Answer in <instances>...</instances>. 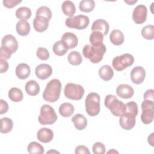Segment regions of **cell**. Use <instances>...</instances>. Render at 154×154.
Wrapping results in <instances>:
<instances>
[{
	"label": "cell",
	"mask_w": 154,
	"mask_h": 154,
	"mask_svg": "<svg viewBox=\"0 0 154 154\" xmlns=\"http://www.w3.org/2000/svg\"><path fill=\"white\" fill-rule=\"evenodd\" d=\"M61 9L64 14L69 17H73L76 12L75 5L74 3L70 1H64L61 5Z\"/></svg>",
	"instance_id": "cell-26"
},
{
	"label": "cell",
	"mask_w": 154,
	"mask_h": 154,
	"mask_svg": "<svg viewBox=\"0 0 154 154\" xmlns=\"http://www.w3.org/2000/svg\"><path fill=\"white\" fill-rule=\"evenodd\" d=\"M153 135H154V133L152 132L150 135H149L148 138H147V141L149 143V144H150L152 146H153Z\"/></svg>",
	"instance_id": "cell-47"
},
{
	"label": "cell",
	"mask_w": 154,
	"mask_h": 154,
	"mask_svg": "<svg viewBox=\"0 0 154 154\" xmlns=\"http://www.w3.org/2000/svg\"><path fill=\"white\" fill-rule=\"evenodd\" d=\"M117 95L122 99L131 98L134 94V91L133 88L128 84H120L116 88Z\"/></svg>",
	"instance_id": "cell-16"
},
{
	"label": "cell",
	"mask_w": 154,
	"mask_h": 154,
	"mask_svg": "<svg viewBox=\"0 0 154 154\" xmlns=\"http://www.w3.org/2000/svg\"><path fill=\"white\" fill-rule=\"evenodd\" d=\"M100 96L96 93H90L87 96L85 100V111L90 116L94 117L100 112Z\"/></svg>",
	"instance_id": "cell-4"
},
{
	"label": "cell",
	"mask_w": 154,
	"mask_h": 154,
	"mask_svg": "<svg viewBox=\"0 0 154 154\" xmlns=\"http://www.w3.org/2000/svg\"><path fill=\"white\" fill-rule=\"evenodd\" d=\"M16 75L20 79H26L31 73L29 66L25 63H20L16 67Z\"/></svg>",
	"instance_id": "cell-20"
},
{
	"label": "cell",
	"mask_w": 154,
	"mask_h": 154,
	"mask_svg": "<svg viewBox=\"0 0 154 154\" xmlns=\"http://www.w3.org/2000/svg\"><path fill=\"white\" fill-rule=\"evenodd\" d=\"M11 55H12V54L11 52H10L6 50L5 49H4V48L1 46V48H0V60H8L11 57Z\"/></svg>",
	"instance_id": "cell-42"
},
{
	"label": "cell",
	"mask_w": 154,
	"mask_h": 154,
	"mask_svg": "<svg viewBox=\"0 0 154 154\" xmlns=\"http://www.w3.org/2000/svg\"><path fill=\"white\" fill-rule=\"evenodd\" d=\"M109 29V25L107 21L104 19H97L94 20L91 26V30L93 31L100 32L103 36L106 35Z\"/></svg>",
	"instance_id": "cell-17"
},
{
	"label": "cell",
	"mask_w": 154,
	"mask_h": 154,
	"mask_svg": "<svg viewBox=\"0 0 154 154\" xmlns=\"http://www.w3.org/2000/svg\"><path fill=\"white\" fill-rule=\"evenodd\" d=\"M91 45L93 46H100L103 45V35L99 31H93L89 38Z\"/></svg>",
	"instance_id": "cell-28"
},
{
	"label": "cell",
	"mask_w": 154,
	"mask_h": 154,
	"mask_svg": "<svg viewBox=\"0 0 154 154\" xmlns=\"http://www.w3.org/2000/svg\"><path fill=\"white\" fill-rule=\"evenodd\" d=\"M95 7V2L93 0H82L79 4V10L85 13L92 11Z\"/></svg>",
	"instance_id": "cell-33"
},
{
	"label": "cell",
	"mask_w": 154,
	"mask_h": 154,
	"mask_svg": "<svg viewBox=\"0 0 154 154\" xmlns=\"http://www.w3.org/2000/svg\"><path fill=\"white\" fill-rule=\"evenodd\" d=\"M49 20L45 17L35 16L34 19L33 20V27L37 32H44L49 26Z\"/></svg>",
	"instance_id": "cell-18"
},
{
	"label": "cell",
	"mask_w": 154,
	"mask_h": 154,
	"mask_svg": "<svg viewBox=\"0 0 154 154\" xmlns=\"http://www.w3.org/2000/svg\"><path fill=\"white\" fill-rule=\"evenodd\" d=\"M137 2V1H125V2L129 4V5H132L135 3H136Z\"/></svg>",
	"instance_id": "cell-48"
},
{
	"label": "cell",
	"mask_w": 154,
	"mask_h": 154,
	"mask_svg": "<svg viewBox=\"0 0 154 154\" xmlns=\"http://www.w3.org/2000/svg\"><path fill=\"white\" fill-rule=\"evenodd\" d=\"M8 97L11 100L14 102H19L23 99V94L20 88L12 87L8 91Z\"/></svg>",
	"instance_id": "cell-29"
},
{
	"label": "cell",
	"mask_w": 154,
	"mask_h": 154,
	"mask_svg": "<svg viewBox=\"0 0 154 154\" xmlns=\"http://www.w3.org/2000/svg\"><path fill=\"white\" fill-rule=\"evenodd\" d=\"M52 49L54 53L58 56H63L68 51V48L61 40L57 41L54 43Z\"/></svg>",
	"instance_id": "cell-32"
},
{
	"label": "cell",
	"mask_w": 154,
	"mask_h": 154,
	"mask_svg": "<svg viewBox=\"0 0 154 154\" xmlns=\"http://www.w3.org/2000/svg\"><path fill=\"white\" fill-rule=\"evenodd\" d=\"M8 69V63L7 60H0V72L1 73L6 72Z\"/></svg>",
	"instance_id": "cell-46"
},
{
	"label": "cell",
	"mask_w": 154,
	"mask_h": 154,
	"mask_svg": "<svg viewBox=\"0 0 154 154\" xmlns=\"http://www.w3.org/2000/svg\"><path fill=\"white\" fill-rule=\"evenodd\" d=\"M72 122L74 123L75 128L79 131L84 129L87 125V119L81 114L74 115L72 118Z\"/></svg>",
	"instance_id": "cell-21"
},
{
	"label": "cell",
	"mask_w": 154,
	"mask_h": 154,
	"mask_svg": "<svg viewBox=\"0 0 154 154\" xmlns=\"http://www.w3.org/2000/svg\"><path fill=\"white\" fill-rule=\"evenodd\" d=\"M147 9L144 5L140 4L137 5L132 13L133 21L137 24L144 23L147 19Z\"/></svg>",
	"instance_id": "cell-11"
},
{
	"label": "cell",
	"mask_w": 154,
	"mask_h": 154,
	"mask_svg": "<svg viewBox=\"0 0 154 154\" xmlns=\"http://www.w3.org/2000/svg\"><path fill=\"white\" fill-rule=\"evenodd\" d=\"M27 150L31 154H42L44 153V147L38 143L32 141L28 145Z\"/></svg>",
	"instance_id": "cell-35"
},
{
	"label": "cell",
	"mask_w": 154,
	"mask_h": 154,
	"mask_svg": "<svg viewBox=\"0 0 154 154\" xmlns=\"http://www.w3.org/2000/svg\"><path fill=\"white\" fill-rule=\"evenodd\" d=\"M8 110V105L7 102L3 99H0V114L6 113Z\"/></svg>",
	"instance_id": "cell-44"
},
{
	"label": "cell",
	"mask_w": 154,
	"mask_h": 154,
	"mask_svg": "<svg viewBox=\"0 0 154 154\" xmlns=\"http://www.w3.org/2000/svg\"><path fill=\"white\" fill-rule=\"evenodd\" d=\"M1 132L7 134L11 131L13 127L12 120L8 117H3L1 119Z\"/></svg>",
	"instance_id": "cell-30"
},
{
	"label": "cell",
	"mask_w": 154,
	"mask_h": 154,
	"mask_svg": "<svg viewBox=\"0 0 154 154\" xmlns=\"http://www.w3.org/2000/svg\"><path fill=\"white\" fill-rule=\"evenodd\" d=\"M37 139L42 143H48L52 141L54 137L53 131L47 128H42L40 129L37 133Z\"/></svg>",
	"instance_id": "cell-19"
},
{
	"label": "cell",
	"mask_w": 154,
	"mask_h": 154,
	"mask_svg": "<svg viewBox=\"0 0 154 154\" xmlns=\"http://www.w3.org/2000/svg\"><path fill=\"white\" fill-rule=\"evenodd\" d=\"M142 113L141 120L145 125L150 124L153 120L154 102L149 100H144L141 105Z\"/></svg>",
	"instance_id": "cell-9"
},
{
	"label": "cell",
	"mask_w": 154,
	"mask_h": 154,
	"mask_svg": "<svg viewBox=\"0 0 154 154\" xmlns=\"http://www.w3.org/2000/svg\"><path fill=\"white\" fill-rule=\"evenodd\" d=\"M69 63L73 66H78L81 64L82 58L81 54L78 51H72L69 53L67 57Z\"/></svg>",
	"instance_id": "cell-34"
},
{
	"label": "cell",
	"mask_w": 154,
	"mask_h": 154,
	"mask_svg": "<svg viewBox=\"0 0 154 154\" xmlns=\"http://www.w3.org/2000/svg\"><path fill=\"white\" fill-rule=\"evenodd\" d=\"M84 87L74 83H67L64 89V96L71 100H81L84 94Z\"/></svg>",
	"instance_id": "cell-6"
},
{
	"label": "cell",
	"mask_w": 154,
	"mask_h": 154,
	"mask_svg": "<svg viewBox=\"0 0 154 154\" xmlns=\"http://www.w3.org/2000/svg\"><path fill=\"white\" fill-rule=\"evenodd\" d=\"M1 47L8 51L13 54L16 52L18 49V43L13 35L7 34L4 36L2 38Z\"/></svg>",
	"instance_id": "cell-12"
},
{
	"label": "cell",
	"mask_w": 154,
	"mask_h": 154,
	"mask_svg": "<svg viewBox=\"0 0 154 154\" xmlns=\"http://www.w3.org/2000/svg\"><path fill=\"white\" fill-rule=\"evenodd\" d=\"M153 93H154V90L153 89H149L146 90V91L144 93L143 96L144 100H149L154 101Z\"/></svg>",
	"instance_id": "cell-45"
},
{
	"label": "cell",
	"mask_w": 154,
	"mask_h": 154,
	"mask_svg": "<svg viewBox=\"0 0 154 154\" xmlns=\"http://www.w3.org/2000/svg\"><path fill=\"white\" fill-rule=\"evenodd\" d=\"M109 40L114 45L119 46L123 43L125 37L123 32L120 30L114 29L109 35Z\"/></svg>",
	"instance_id": "cell-22"
},
{
	"label": "cell",
	"mask_w": 154,
	"mask_h": 154,
	"mask_svg": "<svg viewBox=\"0 0 154 154\" xmlns=\"http://www.w3.org/2000/svg\"><path fill=\"white\" fill-rule=\"evenodd\" d=\"M41 125H52L57 120V116L54 109L49 105H43L40 108V115L38 117Z\"/></svg>",
	"instance_id": "cell-5"
},
{
	"label": "cell",
	"mask_w": 154,
	"mask_h": 154,
	"mask_svg": "<svg viewBox=\"0 0 154 154\" xmlns=\"http://www.w3.org/2000/svg\"><path fill=\"white\" fill-rule=\"evenodd\" d=\"M106 51V48L104 44L100 46L86 45L83 48L82 54L84 57L90 60L92 63L96 64L102 61Z\"/></svg>",
	"instance_id": "cell-2"
},
{
	"label": "cell",
	"mask_w": 154,
	"mask_h": 154,
	"mask_svg": "<svg viewBox=\"0 0 154 154\" xmlns=\"http://www.w3.org/2000/svg\"><path fill=\"white\" fill-rule=\"evenodd\" d=\"M37 57L41 60H47L49 58V52L47 49L43 47H39L36 52Z\"/></svg>",
	"instance_id": "cell-38"
},
{
	"label": "cell",
	"mask_w": 154,
	"mask_h": 154,
	"mask_svg": "<svg viewBox=\"0 0 154 154\" xmlns=\"http://www.w3.org/2000/svg\"><path fill=\"white\" fill-rule=\"evenodd\" d=\"M107 153H119V152H118L117 151L115 150L114 149H112V150H109Z\"/></svg>",
	"instance_id": "cell-49"
},
{
	"label": "cell",
	"mask_w": 154,
	"mask_h": 154,
	"mask_svg": "<svg viewBox=\"0 0 154 154\" xmlns=\"http://www.w3.org/2000/svg\"><path fill=\"white\" fill-rule=\"evenodd\" d=\"M3 5L5 7L7 8H12L16 6L17 4L22 2V1L19 0H4Z\"/></svg>",
	"instance_id": "cell-41"
},
{
	"label": "cell",
	"mask_w": 154,
	"mask_h": 154,
	"mask_svg": "<svg viewBox=\"0 0 154 154\" xmlns=\"http://www.w3.org/2000/svg\"><path fill=\"white\" fill-rule=\"evenodd\" d=\"M93 152L94 154H103L105 153V145L100 142L95 143L92 147Z\"/></svg>",
	"instance_id": "cell-39"
},
{
	"label": "cell",
	"mask_w": 154,
	"mask_h": 154,
	"mask_svg": "<svg viewBox=\"0 0 154 154\" xmlns=\"http://www.w3.org/2000/svg\"><path fill=\"white\" fill-rule=\"evenodd\" d=\"M16 29L18 34L20 35L26 36L30 32V25L26 20H20L17 22Z\"/></svg>",
	"instance_id": "cell-23"
},
{
	"label": "cell",
	"mask_w": 154,
	"mask_h": 154,
	"mask_svg": "<svg viewBox=\"0 0 154 154\" xmlns=\"http://www.w3.org/2000/svg\"><path fill=\"white\" fill-rule=\"evenodd\" d=\"M136 115L129 111H125L119 119V124L120 126L125 130L132 129L136 123Z\"/></svg>",
	"instance_id": "cell-10"
},
{
	"label": "cell",
	"mask_w": 154,
	"mask_h": 154,
	"mask_svg": "<svg viewBox=\"0 0 154 154\" xmlns=\"http://www.w3.org/2000/svg\"><path fill=\"white\" fill-rule=\"evenodd\" d=\"M141 35L146 40H153L154 38V26L148 25L143 27L141 30Z\"/></svg>",
	"instance_id": "cell-36"
},
{
	"label": "cell",
	"mask_w": 154,
	"mask_h": 154,
	"mask_svg": "<svg viewBox=\"0 0 154 154\" xmlns=\"http://www.w3.org/2000/svg\"><path fill=\"white\" fill-rule=\"evenodd\" d=\"M15 14L17 18L26 20L31 17L32 13L30 8L26 7H22L16 10Z\"/></svg>",
	"instance_id": "cell-31"
},
{
	"label": "cell",
	"mask_w": 154,
	"mask_h": 154,
	"mask_svg": "<svg viewBox=\"0 0 154 154\" xmlns=\"http://www.w3.org/2000/svg\"><path fill=\"white\" fill-rule=\"evenodd\" d=\"M90 23L89 17L85 15H78L66 19V25L70 28L81 30L85 29Z\"/></svg>",
	"instance_id": "cell-8"
},
{
	"label": "cell",
	"mask_w": 154,
	"mask_h": 154,
	"mask_svg": "<svg viewBox=\"0 0 154 154\" xmlns=\"http://www.w3.org/2000/svg\"><path fill=\"white\" fill-rule=\"evenodd\" d=\"M99 75L105 81L111 80L114 76V71L109 65H103L99 70Z\"/></svg>",
	"instance_id": "cell-24"
},
{
	"label": "cell",
	"mask_w": 154,
	"mask_h": 154,
	"mask_svg": "<svg viewBox=\"0 0 154 154\" xmlns=\"http://www.w3.org/2000/svg\"><path fill=\"white\" fill-rule=\"evenodd\" d=\"M61 41L66 46L68 49H72L76 48L78 43L77 36L72 32H65L61 37Z\"/></svg>",
	"instance_id": "cell-15"
},
{
	"label": "cell",
	"mask_w": 154,
	"mask_h": 154,
	"mask_svg": "<svg viewBox=\"0 0 154 154\" xmlns=\"http://www.w3.org/2000/svg\"><path fill=\"white\" fill-rule=\"evenodd\" d=\"M126 111H129L137 116L138 112V105L135 102L131 101V102H127L126 103Z\"/></svg>",
	"instance_id": "cell-40"
},
{
	"label": "cell",
	"mask_w": 154,
	"mask_h": 154,
	"mask_svg": "<svg viewBox=\"0 0 154 154\" xmlns=\"http://www.w3.org/2000/svg\"><path fill=\"white\" fill-rule=\"evenodd\" d=\"M75 153L76 154H78V153H85V154L88 153V154H90V152L89 151V149L87 147H86L85 146H83V145H80V146H77L75 148Z\"/></svg>",
	"instance_id": "cell-43"
},
{
	"label": "cell",
	"mask_w": 154,
	"mask_h": 154,
	"mask_svg": "<svg viewBox=\"0 0 154 154\" xmlns=\"http://www.w3.org/2000/svg\"><path fill=\"white\" fill-rule=\"evenodd\" d=\"M131 79L135 84H141L146 77V71L141 66H137L133 68L131 72Z\"/></svg>",
	"instance_id": "cell-14"
},
{
	"label": "cell",
	"mask_w": 154,
	"mask_h": 154,
	"mask_svg": "<svg viewBox=\"0 0 154 154\" xmlns=\"http://www.w3.org/2000/svg\"><path fill=\"white\" fill-rule=\"evenodd\" d=\"M61 90V83L58 79L51 80L43 93V99L48 102H55L58 100Z\"/></svg>",
	"instance_id": "cell-1"
},
{
	"label": "cell",
	"mask_w": 154,
	"mask_h": 154,
	"mask_svg": "<svg viewBox=\"0 0 154 154\" xmlns=\"http://www.w3.org/2000/svg\"><path fill=\"white\" fill-rule=\"evenodd\" d=\"M36 76L41 80H45L50 77L52 73V67L48 64H40L35 69Z\"/></svg>",
	"instance_id": "cell-13"
},
{
	"label": "cell",
	"mask_w": 154,
	"mask_h": 154,
	"mask_svg": "<svg viewBox=\"0 0 154 154\" xmlns=\"http://www.w3.org/2000/svg\"><path fill=\"white\" fill-rule=\"evenodd\" d=\"M134 62V57L130 54H124L114 58L112 61L113 68L117 71H122L131 66Z\"/></svg>",
	"instance_id": "cell-7"
},
{
	"label": "cell",
	"mask_w": 154,
	"mask_h": 154,
	"mask_svg": "<svg viewBox=\"0 0 154 154\" xmlns=\"http://www.w3.org/2000/svg\"><path fill=\"white\" fill-rule=\"evenodd\" d=\"M105 106L116 117H120L126 111V104L119 100L113 94H108L104 101Z\"/></svg>",
	"instance_id": "cell-3"
},
{
	"label": "cell",
	"mask_w": 154,
	"mask_h": 154,
	"mask_svg": "<svg viewBox=\"0 0 154 154\" xmlns=\"http://www.w3.org/2000/svg\"><path fill=\"white\" fill-rule=\"evenodd\" d=\"M74 112V106L69 102H64L61 104L59 107V113L64 117H70Z\"/></svg>",
	"instance_id": "cell-27"
},
{
	"label": "cell",
	"mask_w": 154,
	"mask_h": 154,
	"mask_svg": "<svg viewBox=\"0 0 154 154\" xmlns=\"http://www.w3.org/2000/svg\"><path fill=\"white\" fill-rule=\"evenodd\" d=\"M52 152H53V153H54V152H55V153H59V152H58V151H54H54H53V150H50V151H49V152H47V153H47V154H48V153H52Z\"/></svg>",
	"instance_id": "cell-50"
},
{
	"label": "cell",
	"mask_w": 154,
	"mask_h": 154,
	"mask_svg": "<svg viewBox=\"0 0 154 154\" xmlns=\"http://www.w3.org/2000/svg\"><path fill=\"white\" fill-rule=\"evenodd\" d=\"M25 89L26 93L32 96L37 95L40 92L39 84L34 80L28 81L25 84Z\"/></svg>",
	"instance_id": "cell-25"
},
{
	"label": "cell",
	"mask_w": 154,
	"mask_h": 154,
	"mask_svg": "<svg viewBox=\"0 0 154 154\" xmlns=\"http://www.w3.org/2000/svg\"><path fill=\"white\" fill-rule=\"evenodd\" d=\"M52 11L51 9L46 6H41L36 11V16H42L51 20L52 17Z\"/></svg>",
	"instance_id": "cell-37"
}]
</instances>
